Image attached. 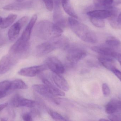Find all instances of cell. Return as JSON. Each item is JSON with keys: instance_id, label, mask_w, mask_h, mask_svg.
I'll list each match as a JSON object with an SVG mask.
<instances>
[{"instance_id": "1", "label": "cell", "mask_w": 121, "mask_h": 121, "mask_svg": "<svg viewBox=\"0 0 121 121\" xmlns=\"http://www.w3.org/2000/svg\"><path fill=\"white\" fill-rule=\"evenodd\" d=\"M62 33V28L47 20L39 21L34 30V33L37 37L50 41L60 37Z\"/></svg>"}, {"instance_id": "2", "label": "cell", "mask_w": 121, "mask_h": 121, "mask_svg": "<svg viewBox=\"0 0 121 121\" xmlns=\"http://www.w3.org/2000/svg\"><path fill=\"white\" fill-rule=\"evenodd\" d=\"M68 23L73 32L80 39L89 43H95L97 41L96 35L87 26L76 20L70 17L68 19Z\"/></svg>"}, {"instance_id": "3", "label": "cell", "mask_w": 121, "mask_h": 121, "mask_svg": "<svg viewBox=\"0 0 121 121\" xmlns=\"http://www.w3.org/2000/svg\"><path fill=\"white\" fill-rule=\"evenodd\" d=\"M29 48V41L24 40L20 37L11 47L8 54L18 61L26 55Z\"/></svg>"}, {"instance_id": "4", "label": "cell", "mask_w": 121, "mask_h": 121, "mask_svg": "<svg viewBox=\"0 0 121 121\" xmlns=\"http://www.w3.org/2000/svg\"><path fill=\"white\" fill-rule=\"evenodd\" d=\"M29 19L28 16H25L11 26L8 32V37L10 40L13 41L17 39L21 28L27 24Z\"/></svg>"}, {"instance_id": "5", "label": "cell", "mask_w": 121, "mask_h": 121, "mask_svg": "<svg viewBox=\"0 0 121 121\" xmlns=\"http://www.w3.org/2000/svg\"><path fill=\"white\" fill-rule=\"evenodd\" d=\"M86 55V51L82 48L73 47L68 50L66 58L70 64L74 65L85 58Z\"/></svg>"}, {"instance_id": "6", "label": "cell", "mask_w": 121, "mask_h": 121, "mask_svg": "<svg viewBox=\"0 0 121 121\" xmlns=\"http://www.w3.org/2000/svg\"><path fill=\"white\" fill-rule=\"evenodd\" d=\"M58 48H60L59 45L58 41L55 39L38 45L36 47V52L39 56H43Z\"/></svg>"}, {"instance_id": "7", "label": "cell", "mask_w": 121, "mask_h": 121, "mask_svg": "<svg viewBox=\"0 0 121 121\" xmlns=\"http://www.w3.org/2000/svg\"><path fill=\"white\" fill-rule=\"evenodd\" d=\"M32 88L36 92L45 98L56 104H58L60 103L59 100L56 97V96H55L52 94L45 85H33Z\"/></svg>"}, {"instance_id": "8", "label": "cell", "mask_w": 121, "mask_h": 121, "mask_svg": "<svg viewBox=\"0 0 121 121\" xmlns=\"http://www.w3.org/2000/svg\"><path fill=\"white\" fill-rule=\"evenodd\" d=\"M53 20L54 23L61 28L65 27L68 24V21H67L63 17L60 9L59 0H55Z\"/></svg>"}, {"instance_id": "9", "label": "cell", "mask_w": 121, "mask_h": 121, "mask_svg": "<svg viewBox=\"0 0 121 121\" xmlns=\"http://www.w3.org/2000/svg\"><path fill=\"white\" fill-rule=\"evenodd\" d=\"M45 65L53 73L62 74L65 72V68L60 60L55 57L48 58L45 61Z\"/></svg>"}, {"instance_id": "10", "label": "cell", "mask_w": 121, "mask_h": 121, "mask_svg": "<svg viewBox=\"0 0 121 121\" xmlns=\"http://www.w3.org/2000/svg\"><path fill=\"white\" fill-rule=\"evenodd\" d=\"M10 104L11 106L13 107L32 108L36 105L37 102L35 101L24 99L17 94L11 99Z\"/></svg>"}, {"instance_id": "11", "label": "cell", "mask_w": 121, "mask_h": 121, "mask_svg": "<svg viewBox=\"0 0 121 121\" xmlns=\"http://www.w3.org/2000/svg\"><path fill=\"white\" fill-rule=\"evenodd\" d=\"M48 68L45 64L29 67L21 69L18 74L24 76L33 77L45 71Z\"/></svg>"}, {"instance_id": "12", "label": "cell", "mask_w": 121, "mask_h": 121, "mask_svg": "<svg viewBox=\"0 0 121 121\" xmlns=\"http://www.w3.org/2000/svg\"><path fill=\"white\" fill-rule=\"evenodd\" d=\"M17 62L8 54L3 56L0 60V74L8 72Z\"/></svg>"}, {"instance_id": "13", "label": "cell", "mask_w": 121, "mask_h": 121, "mask_svg": "<svg viewBox=\"0 0 121 121\" xmlns=\"http://www.w3.org/2000/svg\"><path fill=\"white\" fill-rule=\"evenodd\" d=\"M105 112L109 114H113L121 111V101L117 99L110 100L105 107Z\"/></svg>"}, {"instance_id": "14", "label": "cell", "mask_w": 121, "mask_h": 121, "mask_svg": "<svg viewBox=\"0 0 121 121\" xmlns=\"http://www.w3.org/2000/svg\"><path fill=\"white\" fill-rule=\"evenodd\" d=\"M87 14L89 17H94L102 19L109 18L112 16H114L111 11L109 9L94 10L88 11Z\"/></svg>"}, {"instance_id": "15", "label": "cell", "mask_w": 121, "mask_h": 121, "mask_svg": "<svg viewBox=\"0 0 121 121\" xmlns=\"http://www.w3.org/2000/svg\"><path fill=\"white\" fill-rule=\"evenodd\" d=\"M91 49L100 55L108 56L113 58L116 52L112 48L108 45L107 46L104 45L93 46L91 47Z\"/></svg>"}, {"instance_id": "16", "label": "cell", "mask_w": 121, "mask_h": 121, "mask_svg": "<svg viewBox=\"0 0 121 121\" xmlns=\"http://www.w3.org/2000/svg\"><path fill=\"white\" fill-rule=\"evenodd\" d=\"M37 18V16L36 14L33 15L31 18L30 22L21 37L23 40L26 41H29L30 38L32 30L36 23Z\"/></svg>"}, {"instance_id": "17", "label": "cell", "mask_w": 121, "mask_h": 121, "mask_svg": "<svg viewBox=\"0 0 121 121\" xmlns=\"http://www.w3.org/2000/svg\"><path fill=\"white\" fill-rule=\"evenodd\" d=\"M52 77L54 82L59 89L65 91H67L69 90L68 83L63 77L59 74L53 73Z\"/></svg>"}, {"instance_id": "18", "label": "cell", "mask_w": 121, "mask_h": 121, "mask_svg": "<svg viewBox=\"0 0 121 121\" xmlns=\"http://www.w3.org/2000/svg\"><path fill=\"white\" fill-rule=\"evenodd\" d=\"M21 2L10 4L4 6L3 8L4 10L8 11H21L30 7L32 4L30 1Z\"/></svg>"}, {"instance_id": "19", "label": "cell", "mask_w": 121, "mask_h": 121, "mask_svg": "<svg viewBox=\"0 0 121 121\" xmlns=\"http://www.w3.org/2000/svg\"><path fill=\"white\" fill-rule=\"evenodd\" d=\"M99 62L105 68L112 72L116 69L115 62L111 57L100 55L98 58Z\"/></svg>"}, {"instance_id": "20", "label": "cell", "mask_w": 121, "mask_h": 121, "mask_svg": "<svg viewBox=\"0 0 121 121\" xmlns=\"http://www.w3.org/2000/svg\"><path fill=\"white\" fill-rule=\"evenodd\" d=\"M43 82L44 84L45 85L49 90L52 94L55 96H64L65 95V93L59 88L55 86L54 85L52 84L49 80L45 79H43Z\"/></svg>"}, {"instance_id": "21", "label": "cell", "mask_w": 121, "mask_h": 121, "mask_svg": "<svg viewBox=\"0 0 121 121\" xmlns=\"http://www.w3.org/2000/svg\"><path fill=\"white\" fill-rule=\"evenodd\" d=\"M63 8L65 13L72 18H78V16L70 3L69 0H61Z\"/></svg>"}, {"instance_id": "22", "label": "cell", "mask_w": 121, "mask_h": 121, "mask_svg": "<svg viewBox=\"0 0 121 121\" xmlns=\"http://www.w3.org/2000/svg\"><path fill=\"white\" fill-rule=\"evenodd\" d=\"M114 0H93L94 5L98 8L107 9L113 5Z\"/></svg>"}, {"instance_id": "23", "label": "cell", "mask_w": 121, "mask_h": 121, "mask_svg": "<svg viewBox=\"0 0 121 121\" xmlns=\"http://www.w3.org/2000/svg\"><path fill=\"white\" fill-rule=\"evenodd\" d=\"M17 18L16 14H10L6 18H2L0 23V28L2 29L7 28L13 23Z\"/></svg>"}, {"instance_id": "24", "label": "cell", "mask_w": 121, "mask_h": 121, "mask_svg": "<svg viewBox=\"0 0 121 121\" xmlns=\"http://www.w3.org/2000/svg\"><path fill=\"white\" fill-rule=\"evenodd\" d=\"M11 82L7 80L0 82V99L8 94L10 90Z\"/></svg>"}, {"instance_id": "25", "label": "cell", "mask_w": 121, "mask_h": 121, "mask_svg": "<svg viewBox=\"0 0 121 121\" xmlns=\"http://www.w3.org/2000/svg\"><path fill=\"white\" fill-rule=\"evenodd\" d=\"M28 86L23 80L20 79H16L11 82L10 90L26 89Z\"/></svg>"}, {"instance_id": "26", "label": "cell", "mask_w": 121, "mask_h": 121, "mask_svg": "<svg viewBox=\"0 0 121 121\" xmlns=\"http://www.w3.org/2000/svg\"><path fill=\"white\" fill-rule=\"evenodd\" d=\"M106 43L107 45L112 48L119 47L121 45V41L113 36H110L107 38Z\"/></svg>"}, {"instance_id": "27", "label": "cell", "mask_w": 121, "mask_h": 121, "mask_svg": "<svg viewBox=\"0 0 121 121\" xmlns=\"http://www.w3.org/2000/svg\"><path fill=\"white\" fill-rule=\"evenodd\" d=\"M90 20L92 24L98 28H103L105 26V22L103 19L94 17H90Z\"/></svg>"}, {"instance_id": "28", "label": "cell", "mask_w": 121, "mask_h": 121, "mask_svg": "<svg viewBox=\"0 0 121 121\" xmlns=\"http://www.w3.org/2000/svg\"><path fill=\"white\" fill-rule=\"evenodd\" d=\"M49 114L54 120L56 121H66L67 119L59 113L53 111H50Z\"/></svg>"}, {"instance_id": "29", "label": "cell", "mask_w": 121, "mask_h": 121, "mask_svg": "<svg viewBox=\"0 0 121 121\" xmlns=\"http://www.w3.org/2000/svg\"><path fill=\"white\" fill-rule=\"evenodd\" d=\"M111 25L114 28H121V12L115 20L111 23Z\"/></svg>"}, {"instance_id": "30", "label": "cell", "mask_w": 121, "mask_h": 121, "mask_svg": "<svg viewBox=\"0 0 121 121\" xmlns=\"http://www.w3.org/2000/svg\"><path fill=\"white\" fill-rule=\"evenodd\" d=\"M43 1L47 9L49 11H52L54 7L53 0H43Z\"/></svg>"}, {"instance_id": "31", "label": "cell", "mask_w": 121, "mask_h": 121, "mask_svg": "<svg viewBox=\"0 0 121 121\" xmlns=\"http://www.w3.org/2000/svg\"><path fill=\"white\" fill-rule=\"evenodd\" d=\"M102 90L103 94L104 96H107L110 94V89L107 84L104 83L102 84Z\"/></svg>"}, {"instance_id": "32", "label": "cell", "mask_w": 121, "mask_h": 121, "mask_svg": "<svg viewBox=\"0 0 121 121\" xmlns=\"http://www.w3.org/2000/svg\"><path fill=\"white\" fill-rule=\"evenodd\" d=\"M108 118L109 121H121V115L119 114H110Z\"/></svg>"}, {"instance_id": "33", "label": "cell", "mask_w": 121, "mask_h": 121, "mask_svg": "<svg viewBox=\"0 0 121 121\" xmlns=\"http://www.w3.org/2000/svg\"><path fill=\"white\" fill-rule=\"evenodd\" d=\"M23 121H32V116L30 114L26 113L24 114L22 117Z\"/></svg>"}, {"instance_id": "34", "label": "cell", "mask_w": 121, "mask_h": 121, "mask_svg": "<svg viewBox=\"0 0 121 121\" xmlns=\"http://www.w3.org/2000/svg\"><path fill=\"white\" fill-rule=\"evenodd\" d=\"M112 72L121 82V72L116 68L114 69Z\"/></svg>"}, {"instance_id": "35", "label": "cell", "mask_w": 121, "mask_h": 121, "mask_svg": "<svg viewBox=\"0 0 121 121\" xmlns=\"http://www.w3.org/2000/svg\"><path fill=\"white\" fill-rule=\"evenodd\" d=\"M113 58L118 60L121 67V54L116 52L113 56Z\"/></svg>"}, {"instance_id": "36", "label": "cell", "mask_w": 121, "mask_h": 121, "mask_svg": "<svg viewBox=\"0 0 121 121\" xmlns=\"http://www.w3.org/2000/svg\"><path fill=\"white\" fill-rule=\"evenodd\" d=\"M8 106V103H5L0 104V112L2 111L3 109H4Z\"/></svg>"}, {"instance_id": "37", "label": "cell", "mask_w": 121, "mask_h": 121, "mask_svg": "<svg viewBox=\"0 0 121 121\" xmlns=\"http://www.w3.org/2000/svg\"><path fill=\"white\" fill-rule=\"evenodd\" d=\"M121 4V0H114V6Z\"/></svg>"}, {"instance_id": "38", "label": "cell", "mask_w": 121, "mask_h": 121, "mask_svg": "<svg viewBox=\"0 0 121 121\" xmlns=\"http://www.w3.org/2000/svg\"><path fill=\"white\" fill-rule=\"evenodd\" d=\"M9 113L10 116L13 118H14V116H15V113H14V112L13 111V109H10L9 110Z\"/></svg>"}, {"instance_id": "39", "label": "cell", "mask_w": 121, "mask_h": 121, "mask_svg": "<svg viewBox=\"0 0 121 121\" xmlns=\"http://www.w3.org/2000/svg\"><path fill=\"white\" fill-rule=\"evenodd\" d=\"M99 121H108L109 120H107V119H101L99 120Z\"/></svg>"}, {"instance_id": "40", "label": "cell", "mask_w": 121, "mask_h": 121, "mask_svg": "<svg viewBox=\"0 0 121 121\" xmlns=\"http://www.w3.org/2000/svg\"><path fill=\"white\" fill-rule=\"evenodd\" d=\"M17 0V1L18 2H22V1H23L24 0Z\"/></svg>"}, {"instance_id": "41", "label": "cell", "mask_w": 121, "mask_h": 121, "mask_svg": "<svg viewBox=\"0 0 121 121\" xmlns=\"http://www.w3.org/2000/svg\"><path fill=\"white\" fill-rule=\"evenodd\" d=\"M2 17H1V16H0V23L1 22V20H2Z\"/></svg>"}, {"instance_id": "42", "label": "cell", "mask_w": 121, "mask_h": 121, "mask_svg": "<svg viewBox=\"0 0 121 121\" xmlns=\"http://www.w3.org/2000/svg\"></svg>"}]
</instances>
